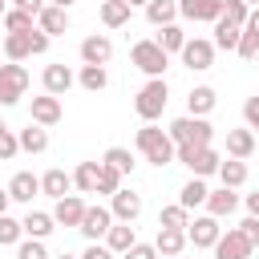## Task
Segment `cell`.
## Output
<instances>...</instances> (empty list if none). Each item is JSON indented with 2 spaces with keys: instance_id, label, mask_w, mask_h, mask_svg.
Returning <instances> with one entry per match:
<instances>
[{
  "instance_id": "obj_38",
  "label": "cell",
  "mask_w": 259,
  "mask_h": 259,
  "mask_svg": "<svg viewBox=\"0 0 259 259\" xmlns=\"http://www.w3.org/2000/svg\"><path fill=\"white\" fill-rule=\"evenodd\" d=\"M186 223H190V210H186L182 202H174V206H162V210H158V227H178V231H186Z\"/></svg>"
},
{
  "instance_id": "obj_32",
  "label": "cell",
  "mask_w": 259,
  "mask_h": 259,
  "mask_svg": "<svg viewBox=\"0 0 259 259\" xmlns=\"http://www.w3.org/2000/svg\"><path fill=\"white\" fill-rule=\"evenodd\" d=\"M4 57L8 61H28L32 57V36L28 32H8L4 36Z\"/></svg>"
},
{
  "instance_id": "obj_19",
  "label": "cell",
  "mask_w": 259,
  "mask_h": 259,
  "mask_svg": "<svg viewBox=\"0 0 259 259\" xmlns=\"http://www.w3.org/2000/svg\"><path fill=\"white\" fill-rule=\"evenodd\" d=\"M36 28H45L49 36H65V32H69V8L45 4V8H40V16H36Z\"/></svg>"
},
{
  "instance_id": "obj_21",
  "label": "cell",
  "mask_w": 259,
  "mask_h": 259,
  "mask_svg": "<svg viewBox=\"0 0 259 259\" xmlns=\"http://www.w3.org/2000/svg\"><path fill=\"white\" fill-rule=\"evenodd\" d=\"M69 190H73V174H65L61 166H53V170L40 174V194H49V198H65Z\"/></svg>"
},
{
  "instance_id": "obj_52",
  "label": "cell",
  "mask_w": 259,
  "mask_h": 259,
  "mask_svg": "<svg viewBox=\"0 0 259 259\" xmlns=\"http://www.w3.org/2000/svg\"><path fill=\"white\" fill-rule=\"evenodd\" d=\"M243 28H251V32H259V8H251V12H247V24H243Z\"/></svg>"
},
{
  "instance_id": "obj_35",
  "label": "cell",
  "mask_w": 259,
  "mask_h": 259,
  "mask_svg": "<svg viewBox=\"0 0 259 259\" xmlns=\"http://www.w3.org/2000/svg\"><path fill=\"white\" fill-rule=\"evenodd\" d=\"M101 162H105V166H113L117 174H134V166H138V162H134V154H130L125 146H109V150L101 154Z\"/></svg>"
},
{
  "instance_id": "obj_2",
  "label": "cell",
  "mask_w": 259,
  "mask_h": 259,
  "mask_svg": "<svg viewBox=\"0 0 259 259\" xmlns=\"http://www.w3.org/2000/svg\"><path fill=\"white\" fill-rule=\"evenodd\" d=\"M166 101H170V85H166V77H150V81L138 89L134 109H138V117H142V121H158V117H162V109H166Z\"/></svg>"
},
{
  "instance_id": "obj_13",
  "label": "cell",
  "mask_w": 259,
  "mask_h": 259,
  "mask_svg": "<svg viewBox=\"0 0 259 259\" xmlns=\"http://www.w3.org/2000/svg\"><path fill=\"white\" fill-rule=\"evenodd\" d=\"M53 219H57V227H81V219H85V198H81V194H65V198H57Z\"/></svg>"
},
{
  "instance_id": "obj_44",
  "label": "cell",
  "mask_w": 259,
  "mask_h": 259,
  "mask_svg": "<svg viewBox=\"0 0 259 259\" xmlns=\"http://www.w3.org/2000/svg\"><path fill=\"white\" fill-rule=\"evenodd\" d=\"M20 154V138L12 130H0V162H12Z\"/></svg>"
},
{
  "instance_id": "obj_31",
  "label": "cell",
  "mask_w": 259,
  "mask_h": 259,
  "mask_svg": "<svg viewBox=\"0 0 259 259\" xmlns=\"http://www.w3.org/2000/svg\"><path fill=\"white\" fill-rule=\"evenodd\" d=\"M174 16H178V0H150V4H146V20H150L154 28L174 24Z\"/></svg>"
},
{
  "instance_id": "obj_57",
  "label": "cell",
  "mask_w": 259,
  "mask_h": 259,
  "mask_svg": "<svg viewBox=\"0 0 259 259\" xmlns=\"http://www.w3.org/2000/svg\"><path fill=\"white\" fill-rule=\"evenodd\" d=\"M53 259H81V255H53Z\"/></svg>"
},
{
  "instance_id": "obj_30",
  "label": "cell",
  "mask_w": 259,
  "mask_h": 259,
  "mask_svg": "<svg viewBox=\"0 0 259 259\" xmlns=\"http://www.w3.org/2000/svg\"><path fill=\"white\" fill-rule=\"evenodd\" d=\"M130 4L125 0H101V24L105 28H121V24H130Z\"/></svg>"
},
{
  "instance_id": "obj_46",
  "label": "cell",
  "mask_w": 259,
  "mask_h": 259,
  "mask_svg": "<svg viewBox=\"0 0 259 259\" xmlns=\"http://www.w3.org/2000/svg\"><path fill=\"white\" fill-rule=\"evenodd\" d=\"M239 231H243V239H247L251 247H259V219H255V214H247V219L239 223Z\"/></svg>"
},
{
  "instance_id": "obj_59",
  "label": "cell",
  "mask_w": 259,
  "mask_h": 259,
  "mask_svg": "<svg viewBox=\"0 0 259 259\" xmlns=\"http://www.w3.org/2000/svg\"><path fill=\"white\" fill-rule=\"evenodd\" d=\"M166 259H182V255H166Z\"/></svg>"
},
{
  "instance_id": "obj_29",
  "label": "cell",
  "mask_w": 259,
  "mask_h": 259,
  "mask_svg": "<svg viewBox=\"0 0 259 259\" xmlns=\"http://www.w3.org/2000/svg\"><path fill=\"white\" fill-rule=\"evenodd\" d=\"M97 178H101V162H81L73 170V186L81 194H97Z\"/></svg>"
},
{
  "instance_id": "obj_43",
  "label": "cell",
  "mask_w": 259,
  "mask_h": 259,
  "mask_svg": "<svg viewBox=\"0 0 259 259\" xmlns=\"http://www.w3.org/2000/svg\"><path fill=\"white\" fill-rule=\"evenodd\" d=\"M243 61H255L259 57V32H251V28H243V36H239V49H235Z\"/></svg>"
},
{
  "instance_id": "obj_45",
  "label": "cell",
  "mask_w": 259,
  "mask_h": 259,
  "mask_svg": "<svg viewBox=\"0 0 259 259\" xmlns=\"http://www.w3.org/2000/svg\"><path fill=\"white\" fill-rule=\"evenodd\" d=\"M121 259H162V255H158V247H154V243H134Z\"/></svg>"
},
{
  "instance_id": "obj_54",
  "label": "cell",
  "mask_w": 259,
  "mask_h": 259,
  "mask_svg": "<svg viewBox=\"0 0 259 259\" xmlns=\"http://www.w3.org/2000/svg\"><path fill=\"white\" fill-rule=\"evenodd\" d=\"M49 4H57V8H73L77 0H49Z\"/></svg>"
},
{
  "instance_id": "obj_56",
  "label": "cell",
  "mask_w": 259,
  "mask_h": 259,
  "mask_svg": "<svg viewBox=\"0 0 259 259\" xmlns=\"http://www.w3.org/2000/svg\"><path fill=\"white\" fill-rule=\"evenodd\" d=\"M4 12H8V4H4V0H0V20H4Z\"/></svg>"
},
{
  "instance_id": "obj_7",
  "label": "cell",
  "mask_w": 259,
  "mask_h": 259,
  "mask_svg": "<svg viewBox=\"0 0 259 259\" xmlns=\"http://www.w3.org/2000/svg\"><path fill=\"white\" fill-rule=\"evenodd\" d=\"M182 65L190 69V73H202V69H210L214 65V40H202V36H186V45H182Z\"/></svg>"
},
{
  "instance_id": "obj_25",
  "label": "cell",
  "mask_w": 259,
  "mask_h": 259,
  "mask_svg": "<svg viewBox=\"0 0 259 259\" xmlns=\"http://www.w3.org/2000/svg\"><path fill=\"white\" fill-rule=\"evenodd\" d=\"M16 138H20V150H24V154H45V150H49V130L36 125V121H28Z\"/></svg>"
},
{
  "instance_id": "obj_48",
  "label": "cell",
  "mask_w": 259,
  "mask_h": 259,
  "mask_svg": "<svg viewBox=\"0 0 259 259\" xmlns=\"http://www.w3.org/2000/svg\"><path fill=\"white\" fill-rule=\"evenodd\" d=\"M28 36H32V57H40V53H49V40H53V36H49L45 28H32Z\"/></svg>"
},
{
  "instance_id": "obj_49",
  "label": "cell",
  "mask_w": 259,
  "mask_h": 259,
  "mask_svg": "<svg viewBox=\"0 0 259 259\" xmlns=\"http://www.w3.org/2000/svg\"><path fill=\"white\" fill-rule=\"evenodd\" d=\"M81 259H117V255H113L105 243H89V247L81 251Z\"/></svg>"
},
{
  "instance_id": "obj_39",
  "label": "cell",
  "mask_w": 259,
  "mask_h": 259,
  "mask_svg": "<svg viewBox=\"0 0 259 259\" xmlns=\"http://www.w3.org/2000/svg\"><path fill=\"white\" fill-rule=\"evenodd\" d=\"M24 239V223H16L12 214H0V247H16Z\"/></svg>"
},
{
  "instance_id": "obj_20",
  "label": "cell",
  "mask_w": 259,
  "mask_h": 259,
  "mask_svg": "<svg viewBox=\"0 0 259 259\" xmlns=\"http://www.w3.org/2000/svg\"><path fill=\"white\" fill-rule=\"evenodd\" d=\"M235 206H239V194H235V186H219V190H210V194H206V214H214V219H227V214H235Z\"/></svg>"
},
{
  "instance_id": "obj_3",
  "label": "cell",
  "mask_w": 259,
  "mask_h": 259,
  "mask_svg": "<svg viewBox=\"0 0 259 259\" xmlns=\"http://www.w3.org/2000/svg\"><path fill=\"white\" fill-rule=\"evenodd\" d=\"M166 134L174 138V146H210V138H214V125H210L206 117H194V113H186V117H174Z\"/></svg>"
},
{
  "instance_id": "obj_14",
  "label": "cell",
  "mask_w": 259,
  "mask_h": 259,
  "mask_svg": "<svg viewBox=\"0 0 259 259\" xmlns=\"http://www.w3.org/2000/svg\"><path fill=\"white\" fill-rule=\"evenodd\" d=\"M109 57H113V40H109V36L93 32V36L81 40V61H85V65H109Z\"/></svg>"
},
{
  "instance_id": "obj_6",
  "label": "cell",
  "mask_w": 259,
  "mask_h": 259,
  "mask_svg": "<svg viewBox=\"0 0 259 259\" xmlns=\"http://www.w3.org/2000/svg\"><path fill=\"white\" fill-rule=\"evenodd\" d=\"M24 89H28V69H24L20 61L0 65V105H4V109L16 105V101L24 97Z\"/></svg>"
},
{
  "instance_id": "obj_53",
  "label": "cell",
  "mask_w": 259,
  "mask_h": 259,
  "mask_svg": "<svg viewBox=\"0 0 259 259\" xmlns=\"http://www.w3.org/2000/svg\"><path fill=\"white\" fill-rule=\"evenodd\" d=\"M8 202H12V194H8V186H0V214H8Z\"/></svg>"
},
{
  "instance_id": "obj_1",
  "label": "cell",
  "mask_w": 259,
  "mask_h": 259,
  "mask_svg": "<svg viewBox=\"0 0 259 259\" xmlns=\"http://www.w3.org/2000/svg\"><path fill=\"white\" fill-rule=\"evenodd\" d=\"M134 146H138V154L150 162V166H170L174 162V154H178V146H174V138L166 134V130H158L154 121H146L138 134H134Z\"/></svg>"
},
{
  "instance_id": "obj_15",
  "label": "cell",
  "mask_w": 259,
  "mask_h": 259,
  "mask_svg": "<svg viewBox=\"0 0 259 259\" xmlns=\"http://www.w3.org/2000/svg\"><path fill=\"white\" fill-rule=\"evenodd\" d=\"M109 210H113V219L117 223H134L138 214H142V194H134V190H117L113 198H109Z\"/></svg>"
},
{
  "instance_id": "obj_4",
  "label": "cell",
  "mask_w": 259,
  "mask_h": 259,
  "mask_svg": "<svg viewBox=\"0 0 259 259\" xmlns=\"http://www.w3.org/2000/svg\"><path fill=\"white\" fill-rule=\"evenodd\" d=\"M174 162H182V166H186L194 178L219 174V166H223V158H219V150H214V146H178Z\"/></svg>"
},
{
  "instance_id": "obj_22",
  "label": "cell",
  "mask_w": 259,
  "mask_h": 259,
  "mask_svg": "<svg viewBox=\"0 0 259 259\" xmlns=\"http://www.w3.org/2000/svg\"><path fill=\"white\" fill-rule=\"evenodd\" d=\"M8 194H12V202H32V198L40 194V178H36V174H28V170H20V174H12Z\"/></svg>"
},
{
  "instance_id": "obj_51",
  "label": "cell",
  "mask_w": 259,
  "mask_h": 259,
  "mask_svg": "<svg viewBox=\"0 0 259 259\" xmlns=\"http://www.w3.org/2000/svg\"><path fill=\"white\" fill-rule=\"evenodd\" d=\"M243 202H247V214H255V219H259V190L243 194Z\"/></svg>"
},
{
  "instance_id": "obj_58",
  "label": "cell",
  "mask_w": 259,
  "mask_h": 259,
  "mask_svg": "<svg viewBox=\"0 0 259 259\" xmlns=\"http://www.w3.org/2000/svg\"><path fill=\"white\" fill-rule=\"evenodd\" d=\"M247 4H251V8H259V0H247Z\"/></svg>"
},
{
  "instance_id": "obj_24",
  "label": "cell",
  "mask_w": 259,
  "mask_h": 259,
  "mask_svg": "<svg viewBox=\"0 0 259 259\" xmlns=\"http://www.w3.org/2000/svg\"><path fill=\"white\" fill-rule=\"evenodd\" d=\"M214 101H219V93H214L210 85H194V89L186 93V113H194V117H206V113L214 109Z\"/></svg>"
},
{
  "instance_id": "obj_28",
  "label": "cell",
  "mask_w": 259,
  "mask_h": 259,
  "mask_svg": "<svg viewBox=\"0 0 259 259\" xmlns=\"http://www.w3.org/2000/svg\"><path fill=\"white\" fill-rule=\"evenodd\" d=\"M77 85H81L85 93H101V89L109 85V73H105V65H81V73H77Z\"/></svg>"
},
{
  "instance_id": "obj_26",
  "label": "cell",
  "mask_w": 259,
  "mask_h": 259,
  "mask_svg": "<svg viewBox=\"0 0 259 259\" xmlns=\"http://www.w3.org/2000/svg\"><path fill=\"white\" fill-rule=\"evenodd\" d=\"M20 223H24V235H28V239H49V235L57 231V219L45 214V210H28Z\"/></svg>"
},
{
  "instance_id": "obj_47",
  "label": "cell",
  "mask_w": 259,
  "mask_h": 259,
  "mask_svg": "<svg viewBox=\"0 0 259 259\" xmlns=\"http://www.w3.org/2000/svg\"><path fill=\"white\" fill-rule=\"evenodd\" d=\"M243 117H247V125L259 134V97H247V101H243Z\"/></svg>"
},
{
  "instance_id": "obj_10",
  "label": "cell",
  "mask_w": 259,
  "mask_h": 259,
  "mask_svg": "<svg viewBox=\"0 0 259 259\" xmlns=\"http://www.w3.org/2000/svg\"><path fill=\"white\" fill-rule=\"evenodd\" d=\"M210 251H214V259H251V251H255V247L243 239V231H239V227H231L227 235H219V243H214Z\"/></svg>"
},
{
  "instance_id": "obj_23",
  "label": "cell",
  "mask_w": 259,
  "mask_h": 259,
  "mask_svg": "<svg viewBox=\"0 0 259 259\" xmlns=\"http://www.w3.org/2000/svg\"><path fill=\"white\" fill-rule=\"evenodd\" d=\"M186 231H178V227H158V239H154V247H158V255L166 259V255H182L186 251Z\"/></svg>"
},
{
  "instance_id": "obj_9",
  "label": "cell",
  "mask_w": 259,
  "mask_h": 259,
  "mask_svg": "<svg viewBox=\"0 0 259 259\" xmlns=\"http://www.w3.org/2000/svg\"><path fill=\"white\" fill-rule=\"evenodd\" d=\"M219 235H223V227H219L214 214H198L194 223H186V239H190V247H214Z\"/></svg>"
},
{
  "instance_id": "obj_50",
  "label": "cell",
  "mask_w": 259,
  "mask_h": 259,
  "mask_svg": "<svg viewBox=\"0 0 259 259\" xmlns=\"http://www.w3.org/2000/svg\"><path fill=\"white\" fill-rule=\"evenodd\" d=\"M45 4H49V0H12V8H24V12H32V16H40Z\"/></svg>"
},
{
  "instance_id": "obj_41",
  "label": "cell",
  "mask_w": 259,
  "mask_h": 259,
  "mask_svg": "<svg viewBox=\"0 0 259 259\" xmlns=\"http://www.w3.org/2000/svg\"><path fill=\"white\" fill-rule=\"evenodd\" d=\"M121 178H125V174H117L113 166H105V162H101V178H97V194H109V198H113V194L121 190Z\"/></svg>"
},
{
  "instance_id": "obj_12",
  "label": "cell",
  "mask_w": 259,
  "mask_h": 259,
  "mask_svg": "<svg viewBox=\"0 0 259 259\" xmlns=\"http://www.w3.org/2000/svg\"><path fill=\"white\" fill-rule=\"evenodd\" d=\"M28 113H32V121H36V125H45V130H49V125H57V121H61V113H65V109H61V97L40 93V97H32Z\"/></svg>"
},
{
  "instance_id": "obj_55",
  "label": "cell",
  "mask_w": 259,
  "mask_h": 259,
  "mask_svg": "<svg viewBox=\"0 0 259 259\" xmlns=\"http://www.w3.org/2000/svg\"><path fill=\"white\" fill-rule=\"evenodd\" d=\"M125 4H130V8H146L150 0H125Z\"/></svg>"
},
{
  "instance_id": "obj_18",
  "label": "cell",
  "mask_w": 259,
  "mask_h": 259,
  "mask_svg": "<svg viewBox=\"0 0 259 259\" xmlns=\"http://www.w3.org/2000/svg\"><path fill=\"white\" fill-rule=\"evenodd\" d=\"M134 243H138V231H134V223H117V219H113V227L105 231V247H109V251L121 259V255H125Z\"/></svg>"
},
{
  "instance_id": "obj_37",
  "label": "cell",
  "mask_w": 259,
  "mask_h": 259,
  "mask_svg": "<svg viewBox=\"0 0 259 259\" xmlns=\"http://www.w3.org/2000/svg\"><path fill=\"white\" fill-rule=\"evenodd\" d=\"M154 40H158V45H162L166 53H182V45H186V32H182L178 24H162Z\"/></svg>"
},
{
  "instance_id": "obj_17",
  "label": "cell",
  "mask_w": 259,
  "mask_h": 259,
  "mask_svg": "<svg viewBox=\"0 0 259 259\" xmlns=\"http://www.w3.org/2000/svg\"><path fill=\"white\" fill-rule=\"evenodd\" d=\"M255 154V130L251 125H239V130H227V158H251Z\"/></svg>"
},
{
  "instance_id": "obj_33",
  "label": "cell",
  "mask_w": 259,
  "mask_h": 259,
  "mask_svg": "<svg viewBox=\"0 0 259 259\" xmlns=\"http://www.w3.org/2000/svg\"><path fill=\"white\" fill-rule=\"evenodd\" d=\"M219 182L239 190V186L247 182V162H243V158H223V166H219Z\"/></svg>"
},
{
  "instance_id": "obj_16",
  "label": "cell",
  "mask_w": 259,
  "mask_h": 259,
  "mask_svg": "<svg viewBox=\"0 0 259 259\" xmlns=\"http://www.w3.org/2000/svg\"><path fill=\"white\" fill-rule=\"evenodd\" d=\"M178 16L186 20H219L223 16V0H178Z\"/></svg>"
},
{
  "instance_id": "obj_36",
  "label": "cell",
  "mask_w": 259,
  "mask_h": 259,
  "mask_svg": "<svg viewBox=\"0 0 259 259\" xmlns=\"http://www.w3.org/2000/svg\"><path fill=\"white\" fill-rule=\"evenodd\" d=\"M4 28H8V32H32V28H36V16L24 12V8H8V12H4Z\"/></svg>"
},
{
  "instance_id": "obj_8",
  "label": "cell",
  "mask_w": 259,
  "mask_h": 259,
  "mask_svg": "<svg viewBox=\"0 0 259 259\" xmlns=\"http://www.w3.org/2000/svg\"><path fill=\"white\" fill-rule=\"evenodd\" d=\"M109 227H113V210H109V206H85V219H81L77 231H81L89 243H101Z\"/></svg>"
},
{
  "instance_id": "obj_34",
  "label": "cell",
  "mask_w": 259,
  "mask_h": 259,
  "mask_svg": "<svg viewBox=\"0 0 259 259\" xmlns=\"http://www.w3.org/2000/svg\"><path fill=\"white\" fill-rule=\"evenodd\" d=\"M206 194H210V190H206V182L190 174V182H186V186L178 190V202H182L186 210H194V206H206Z\"/></svg>"
},
{
  "instance_id": "obj_27",
  "label": "cell",
  "mask_w": 259,
  "mask_h": 259,
  "mask_svg": "<svg viewBox=\"0 0 259 259\" xmlns=\"http://www.w3.org/2000/svg\"><path fill=\"white\" fill-rule=\"evenodd\" d=\"M239 36H243V24H231V20H214V49H227V53H235L239 49Z\"/></svg>"
},
{
  "instance_id": "obj_40",
  "label": "cell",
  "mask_w": 259,
  "mask_h": 259,
  "mask_svg": "<svg viewBox=\"0 0 259 259\" xmlns=\"http://www.w3.org/2000/svg\"><path fill=\"white\" fill-rule=\"evenodd\" d=\"M16 259H53V255H49L45 239H28V235H24V239L16 243Z\"/></svg>"
},
{
  "instance_id": "obj_60",
  "label": "cell",
  "mask_w": 259,
  "mask_h": 259,
  "mask_svg": "<svg viewBox=\"0 0 259 259\" xmlns=\"http://www.w3.org/2000/svg\"><path fill=\"white\" fill-rule=\"evenodd\" d=\"M0 130H8V125H4V121H0Z\"/></svg>"
},
{
  "instance_id": "obj_5",
  "label": "cell",
  "mask_w": 259,
  "mask_h": 259,
  "mask_svg": "<svg viewBox=\"0 0 259 259\" xmlns=\"http://www.w3.org/2000/svg\"><path fill=\"white\" fill-rule=\"evenodd\" d=\"M130 61H134L146 77H162L166 65H170V53H166L158 40H138V45L130 49Z\"/></svg>"
},
{
  "instance_id": "obj_42",
  "label": "cell",
  "mask_w": 259,
  "mask_h": 259,
  "mask_svg": "<svg viewBox=\"0 0 259 259\" xmlns=\"http://www.w3.org/2000/svg\"><path fill=\"white\" fill-rule=\"evenodd\" d=\"M247 12H251L247 0H223V20H231V24H247Z\"/></svg>"
},
{
  "instance_id": "obj_11",
  "label": "cell",
  "mask_w": 259,
  "mask_h": 259,
  "mask_svg": "<svg viewBox=\"0 0 259 259\" xmlns=\"http://www.w3.org/2000/svg\"><path fill=\"white\" fill-rule=\"evenodd\" d=\"M40 81H45V93H53V97H65L73 85H77V77H73V69L69 65H45V73H40Z\"/></svg>"
}]
</instances>
